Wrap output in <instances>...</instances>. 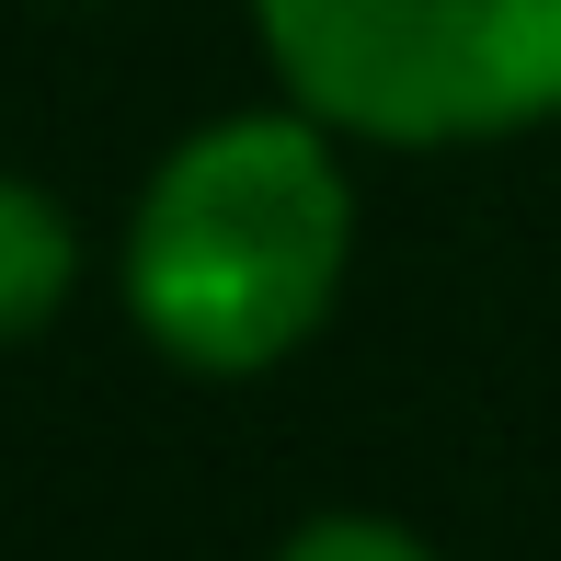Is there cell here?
<instances>
[{
  "label": "cell",
  "mask_w": 561,
  "mask_h": 561,
  "mask_svg": "<svg viewBox=\"0 0 561 561\" xmlns=\"http://www.w3.org/2000/svg\"><path fill=\"white\" fill-rule=\"evenodd\" d=\"M69 275H81V241H69V218L46 207L35 184H12V172H0V344L35 333V321L69 298Z\"/></svg>",
  "instance_id": "3"
},
{
  "label": "cell",
  "mask_w": 561,
  "mask_h": 561,
  "mask_svg": "<svg viewBox=\"0 0 561 561\" xmlns=\"http://www.w3.org/2000/svg\"><path fill=\"white\" fill-rule=\"evenodd\" d=\"M275 561H436L413 539V527H378V516H321V527H298Z\"/></svg>",
  "instance_id": "4"
},
{
  "label": "cell",
  "mask_w": 561,
  "mask_h": 561,
  "mask_svg": "<svg viewBox=\"0 0 561 561\" xmlns=\"http://www.w3.org/2000/svg\"><path fill=\"white\" fill-rule=\"evenodd\" d=\"M298 115L390 149L561 115V0H252Z\"/></svg>",
  "instance_id": "2"
},
{
  "label": "cell",
  "mask_w": 561,
  "mask_h": 561,
  "mask_svg": "<svg viewBox=\"0 0 561 561\" xmlns=\"http://www.w3.org/2000/svg\"><path fill=\"white\" fill-rule=\"evenodd\" d=\"M355 195L321 115H229L161 161L126 229V310L195 378H252L333 310Z\"/></svg>",
  "instance_id": "1"
}]
</instances>
